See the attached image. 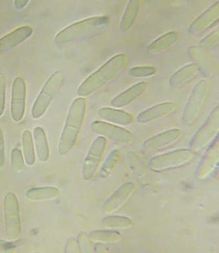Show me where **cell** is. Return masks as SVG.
<instances>
[{"instance_id": "obj_1", "label": "cell", "mask_w": 219, "mask_h": 253, "mask_svg": "<svg viewBox=\"0 0 219 253\" xmlns=\"http://www.w3.org/2000/svg\"><path fill=\"white\" fill-rule=\"evenodd\" d=\"M127 57L124 53L111 58L83 82L77 90V95L85 97L94 93L118 77L125 69Z\"/></svg>"}, {"instance_id": "obj_2", "label": "cell", "mask_w": 219, "mask_h": 253, "mask_svg": "<svg viewBox=\"0 0 219 253\" xmlns=\"http://www.w3.org/2000/svg\"><path fill=\"white\" fill-rule=\"evenodd\" d=\"M109 18L96 16L71 24L58 33L55 38L57 45L89 40L101 35L108 28Z\"/></svg>"}, {"instance_id": "obj_3", "label": "cell", "mask_w": 219, "mask_h": 253, "mask_svg": "<svg viewBox=\"0 0 219 253\" xmlns=\"http://www.w3.org/2000/svg\"><path fill=\"white\" fill-rule=\"evenodd\" d=\"M86 101L79 97L73 101L60 138L58 150L62 155L69 153L76 142L85 119Z\"/></svg>"}, {"instance_id": "obj_4", "label": "cell", "mask_w": 219, "mask_h": 253, "mask_svg": "<svg viewBox=\"0 0 219 253\" xmlns=\"http://www.w3.org/2000/svg\"><path fill=\"white\" fill-rule=\"evenodd\" d=\"M63 75L60 71L54 73L44 84L34 103L31 115L33 119L40 118L47 111L63 84Z\"/></svg>"}, {"instance_id": "obj_5", "label": "cell", "mask_w": 219, "mask_h": 253, "mask_svg": "<svg viewBox=\"0 0 219 253\" xmlns=\"http://www.w3.org/2000/svg\"><path fill=\"white\" fill-rule=\"evenodd\" d=\"M219 128V111L217 106L194 135L191 143V150L193 152H198L206 148L218 137Z\"/></svg>"}, {"instance_id": "obj_6", "label": "cell", "mask_w": 219, "mask_h": 253, "mask_svg": "<svg viewBox=\"0 0 219 253\" xmlns=\"http://www.w3.org/2000/svg\"><path fill=\"white\" fill-rule=\"evenodd\" d=\"M209 89V82L202 80L194 86L182 116L184 124L192 125L197 119L205 102Z\"/></svg>"}, {"instance_id": "obj_7", "label": "cell", "mask_w": 219, "mask_h": 253, "mask_svg": "<svg viewBox=\"0 0 219 253\" xmlns=\"http://www.w3.org/2000/svg\"><path fill=\"white\" fill-rule=\"evenodd\" d=\"M193 158V152L191 150H178L154 157L150 160L149 166L155 171H166L184 167Z\"/></svg>"}, {"instance_id": "obj_8", "label": "cell", "mask_w": 219, "mask_h": 253, "mask_svg": "<svg viewBox=\"0 0 219 253\" xmlns=\"http://www.w3.org/2000/svg\"><path fill=\"white\" fill-rule=\"evenodd\" d=\"M4 212L7 237L10 241L17 240L21 233L20 213L18 199L12 193L4 198Z\"/></svg>"}, {"instance_id": "obj_9", "label": "cell", "mask_w": 219, "mask_h": 253, "mask_svg": "<svg viewBox=\"0 0 219 253\" xmlns=\"http://www.w3.org/2000/svg\"><path fill=\"white\" fill-rule=\"evenodd\" d=\"M107 140L102 136L96 138L88 152L83 165L82 175L85 181L93 178L98 170L106 148Z\"/></svg>"}, {"instance_id": "obj_10", "label": "cell", "mask_w": 219, "mask_h": 253, "mask_svg": "<svg viewBox=\"0 0 219 253\" xmlns=\"http://www.w3.org/2000/svg\"><path fill=\"white\" fill-rule=\"evenodd\" d=\"M91 128L94 132L117 142L130 143L135 140L134 135L128 130L105 122L94 121Z\"/></svg>"}, {"instance_id": "obj_11", "label": "cell", "mask_w": 219, "mask_h": 253, "mask_svg": "<svg viewBox=\"0 0 219 253\" xmlns=\"http://www.w3.org/2000/svg\"><path fill=\"white\" fill-rule=\"evenodd\" d=\"M27 87L21 77L14 80L12 88L11 116L14 121L18 123L24 118L26 111Z\"/></svg>"}, {"instance_id": "obj_12", "label": "cell", "mask_w": 219, "mask_h": 253, "mask_svg": "<svg viewBox=\"0 0 219 253\" xmlns=\"http://www.w3.org/2000/svg\"><path fill=\"white\" fill-rule=\"evenodd\" d=\"M182 135L183 132L181 129H172L165 131L146 141L143 148L149 152L161 150L178 142Z\"/></svg>"}, {"instance_id": "obj_13", "label": "cell", "mask_w": 219, "mask_h": 253, "mask_svg": "<svg viewBox=\"0 0 219 253\" xmlns=\"http://www.w3.org/2000/svg\"><path fill=\"white\" fill-rule=\"evenodd\" d=\"M177 109V105L171 102L156 105L140 113L137 116V121L140 124L152 123L174 114Z\"/></svg>"}, {"instance_id": "obj_14", "label": "cell", "mask_w": 219, "mask_h": 253, "mask_svg": "<svg viewBox=\"0 0 219 253\" xmlns=\"http://www.w3.org/2000/svg\"><path fill=\"white\" fill-rule=\"evenodd\" d=\"M30 26L19 27L8 35L0 38V53H5L13 49L28 40L32 35Z\"/></svg>"}, {"instance_id": "obj_15", "label": "cell", "mask_w": 219, "mask_h": 253, "mask_svg": "<svg viewBox=\"0 0 219 253\" xmlns=\"http://www.w3.org/2000/svg\"><path fill=\"white\" fill-rule=\"evenodd\" d=\"M149 84L145 82H139L121 92L112 100L111 105L115 108H123L130 105L145 93Z\"/></svg>"}, {"instance_id": "obj_16", "label": "cell", "mask_w": 219, "mask_h": 253, "mask_svg": "<svg viewBox=\"0 0 219 253\" xmlns=\"http://www.w3.org/2000/svg\"><path fill=\"white\" fill-rule=\"evenodd\" d=\"M219 3L217 2L207 9L194 20L189 27V32L197 35L211 27L218 21Z\"/></svg>"}, {"instance_id": "obj_17", "label": "cell", "mask_w": 219, "mask_h": 253, "mask_svg": "<svg viewBox=\"0 0 219 253\" xmlns=\"http://www.w3.org/2000/svg\"><path fill=\"white\" fill-rule=\"evenodd\" d=\"M134 189V183L129 182L125 184L106 201L103 207L104 211L110 212L121 207L133 193Z\"/></svg>"}, {"instance_id": "obj_18", "label": "cell", "mask_w": 219, "mask_h": 253, "mask_svg": "<svg viewBox=\"0 0 219 253\" xmlns=\"http://www.w3.org/2000/svg\"><path fill=\"white\" fill-rule=\"evenodd\" d=\"M98 115L109 123L121 126H128L134 121L133 116L129 113L113 108H101L98 111Z\"/></svg>"}, {"instance_id": "obj_19", "label": "cell", "mask_w": 219, "mask_h": 253, "mask_svg": "<svg viewBox=\"0 0 219 253\" xmlns=\"http://www.w3.org/2000/svg\"><path fill=\"white\" fill-rule=\"evenodd\" d=\"M212 144V147L209 148L208 154L206 155L205 158L201 162V166L199 167L198 175L202 178L210 175L218 167L219 158L218 137L216 140L214 141Z\"/></svg>"}, {"instance_id": "obj_20", "label": "cell", "mask_w": 219, "mask_h": 253, "mask_svg": "<svg viewBox=\"0 0 219 253\" xmlns=\"http://www.w3.org/2000/svg\"><path fill=\"white\" fill-rule=\"evenodd\" d=\"M179 37V34L177 32L165 33L150 43L147 47V52L151 55L163 52L174 45Z\"/></svg>"}, {"instance_id": "obj_21", "label": "cell", "mask_w": 219, "mask_h": 253, "mask_svg": "<svg viewBox=\"0 0 219 253\" xmlns=\"http://www.w3.org/2000/svg\"><path fill=\"white\" fill-rule=\"evenodd\" d=\"M199 69L195 63L188 65L175 72L169 79L170 86L177 87L191 81L198 75Z\"/></svg>"}, {"instance_id": "obj_22", "label": "cell", "mask_w": 219, "mask_h": 253, "mask_svg": "<svg viewBox=\"0 0 219 253\" xmlns=\"http://www.w3.org/2000/svg\"><path fill=\"white\" fill-rule=\"evenodd\" d=\"M140 3L138 0H131L126 5L120 23V30L125 32L133 27L138 16Z\"/></svg>"}, {"instance_id": "obj_23", "label": "cell", "mask_w": 219, "mask_h": 253, "mask_svg": "<svg viewBox=\"0 0 219 253\" xmlns=\"http://www.w3.org/2000/svg\"><path fill=\"white\" fill-rule=\"evenodd\" d=\"M34 143L37 158L41 162H46L50 158V150L45 131L37 126L33 131Z\"/></svg>"}, {"instance_id": "obj_24", "label": "cell", "mask_w": 219, "mask_h": 253, "mask_svg": "<svg viewBox=\"0 0 219 253\" xmlns=\"http://www.w3.org/2000/svg\"><path fill=\"white\" fill-rule=\"evenodd\" d=\"M60 191L56 187H43L29 189L26 193L27 198L33 201L51 200L57 198Z\"/></svg>"}, {"instance_id": "obj_25", "label": "cell", "mask_w": 219, "mask_h": 253, "mask_svg": "<svg viewBox=\"0 0 219 253\" xmlns=\"http://www.w3.org/2000/svg\"><path fill=\"white\" fill-rule=\"evenodd\" d=\"M23 155L28 166H32L35 162V153L34 150L33 137L29 130L24 131L22 137Z\"/></svg>"}, {"instance_id": "obj_26", "label": "cell", "mask_w": 219, "mask_h": 253, "mask_svg": "<svg viewBox=\"0 0 219 253\" xmlns=\"http://www.w3.org/2000/svg\"><path fill=\"white\" fill-rule=\"evenodd\" d=\"M121 153L119 150H114L107 157L100 170L101 178L108 177L113 173L121 158Z\"/></svg>"}, {"instance_id": "obj_27", "label": "cell", "mask_w": 219, "mask_h": 253, "mask_svg": "<svg viewBox=\"0 0 219 253\" xmlns=\"http://www.w3.org/2000/svg\"><path fill=\"white\" fill-rule=\"evenodd\" d=\"M92 240L101 242H115L121 240L119 233L111 231H95L90 233Z\"/></svg>"}, {"instance_id": "obj_28", "label": "cell", "mask_w": 219, "mask_h": 253, "mask_svg": "<svg viewBox=\"0 0 219 253\" xmlns=\"http://www.w3.org/2000/svg\"><path fill=\"white\" fill-rule=\"evenodd\" d=\"M102 223L110 228H126L133 225V222L130 219L122 216L106 217L102 221Z\"/></svg>"}, {"instance_id": "obj_29", "label": "cell", "mask_w": 219, "mask_h": 253, "mask_svg": "<svg viewBox=\"0 0 219 253\" xmlns=\"http://www.w3.org/2000/svg\"><path fill=\"white\" fill-rule=\"evenodd\" d=\"M157 69L154 66H138L131 68L129 75L134 78H147L157 74Z\"/></svg>"}, {"instance_id": "obj_30", "label": "cell", "mask_w": 219, "mask_h": 253, "mask_svg": "<svg viewBox=\"0 0 219 253\" xmlns=\"http://www.w3.org/2000/svg\"><path fill=\"white\" fill-rule=\"evenodd\" d=\"M12 167L17 172L21 171L25 167L24 157L21 150L15 148L12 150L11 154Z\"/></svg>"}, {"instance_id": "obj_31", "label": "cell", "mask_w": 219, "mask_h": 253, "mask_svg": "<svg viewBox=\"0 0 219 253\" xmlns=\"http://www.w3.org/2000/svg\"><path fill=\"white\" fill-rule=\"evenodd\" d=\"M6 79L2 72H0V116H1L5 109L6 105Z\"/></svg>"}, {"instance_id": "obj_32", "label": "cell", "mask_w": 219, "mask_h": 253, "mask_svg": "<svg viewBox=\"0 0 219 253\" xmlns=\"http://www.w3.org/2000/svg\"><path fill=\"white\" fill-rule=\"evenodd\" d=\"M219 41V31L218 29L216 31H214L210 35L203 38L199 42V45L201 47L209 48L217 44Z\"/></svg>"}, {"instance_id": "obj_33", "label": "cell", "mask_w": 219, "mask_h": 253, "mask_svg": "<svg viewBox=\"0 0 219 253\" xmlns=\"http://www.w3.org/2000/svg\"><path fill=\"white\" fill-rule=\"evenodd\" d=\"M5 163V144L2 130L0 128V168H3Z\"/></svg>"}, {"instance_id": "obj_34", "label": "cell", "mask_w": 219, "mask_h": 253, "mask_svg": "<svg viewBox=\"0 0 219 253\" xmlns=\"http://www.w3.org/2000/svg\"><path fill=\"white\" fill-rule=\"evenodd\" d=\"M14 248L12 243L2 240H0V253L8 252Z\"/></svg>"}, {"instance_id": "obj_35", "label": "cell", "mask_w": 219, "mask_h": 253, "mask_svg": "<svg viewBox=\"0 0 219 253\" xmlns=\"http://www.w3.org/2000/svg\"><path fill=\"white\" fill-rule=\"evenodd\" d=\"M28 2L29 1H15L14 4H15L16 8L20 9L26 6Z\"/></svg>"}]
</instances>
